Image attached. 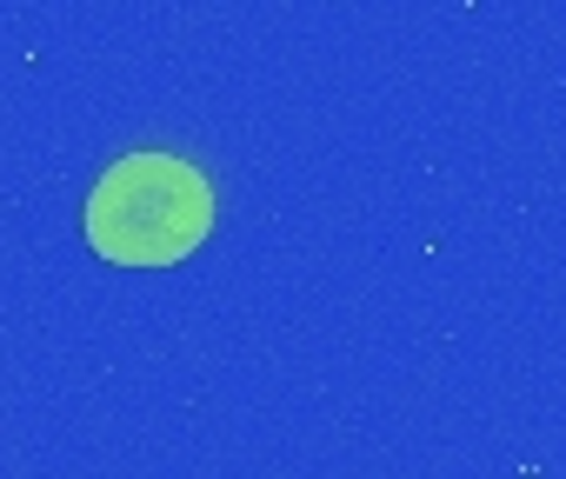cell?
<instances>
[{
  "instance_id": "cell-1",
  "label": "cell",
  "mask_w": 566,
  "mask_h": 479,
  "mask_svg": "<svg viewBox=\"0 0 566 479\" xmlns=\"http://www.w3.org/2000/svg\"><path fill=\"white\" fill-rule=\"evenodd\" d=\"M81 226L114 267H174L213 233V187L180 153H120L87 187Z\"/></svg>"
}]
</instances>
